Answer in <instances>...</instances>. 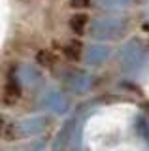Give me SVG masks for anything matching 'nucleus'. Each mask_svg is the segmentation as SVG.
<instances>
[{"mask_svg": "<svg viewBox=\"0 0 149 151\" xmlns=\"http://www.w3.org/2000/svg\"><path fill=\"white\" fill-rule=\"evenodd\" d=\"M87 23H89V15H85V13H76V15L70 19V28H72V32H76L77 36H81V34H85Z\"/></svg>", "mask_w": 149, "mask_h": 151, "instance_id": "obj_1", "label": "nucleus"}, {"mask_svg": "<svg viewBox=\"0 0 149 151\" xmlns=\"http://www.w3.org/2000/svg\"><path fill=\"white\" fill-rule=\"evenodd\" d=\"M81 51H83V44L80 40L68 42L66 47H64V55H66L70 60H80L81 59Z\"/></svg>", "mask_w": 149, "mask_h": 151, "instance_id": "obj_2", "label": "nucleus"}, {"mask_svg": "<svg viewBox=\"0 0 149 151\" xmlns=\"http://www.w3.org/2000/svg\"><path fill=\"white\" fill-rule=\"evenodd\" d=\"M19 96H21V87L17 85V81L10 79L6 83V104H13L15 98H19Z\"/></svg>", "mask_w": 149, "mask_h": 151, "instance_id": "obj_3", "label": "nucleus"}, {"mask_svg": "<svg viewBox=\"0 0 149 151\" xmlns=\"http://www.w3.org/2000/svg\"><path fill=\"white\" fill-rule=\"evenodd\" d=\"M36 63H38L40 66L49 68V66H53V63H55V57H53V53H51V51L42 49V51H38V53H36Z\"/></svg>", "mask_w": 149, "mask_h": 151, "instance_id": "obj_4", "label": "nucleus"}, {"mask_svg": "<svg viewBox=\"0 0 149 151\" xmlns=\"http://www.w3.org/2000/svg\"><path fill=\"white\" fill-rule=\"evenodd\" d=\"M70 4L74 8H87L89 6V0H70Z\"/></svg>", "mask_w": 149, "mask_h": 151, "instance_id": "obj_5", "label": "nucleus"}, {"mask_svg": "<svg viewBox=\"0 0 149 151\" xmlns=\"http://www.w3.org/2000/svg\"><path fill=\"white\" fill-rule=\"evenodd\" d=\"M13 134H15V132H13V127H10V129H8V140H13Z\"/></svg>", "mask_w": 149, "mask_h": 151, "instance_id": "obj_6", "label": "nucleus"}, {"mask_svg": "<svg viewBox=\"0 0 149 151\" xmlns=\"http://www.w3.org/2000/svg\"><path fill=\"white\" fill-rule=\"evenodd\" d=\"M2 129H4V119L0 117V134H2Z\"/></svg>", "mask_w": 149, "mask_h": 151, "instance_id": "obj_7", "label": "nucleus"}]
</instances>
